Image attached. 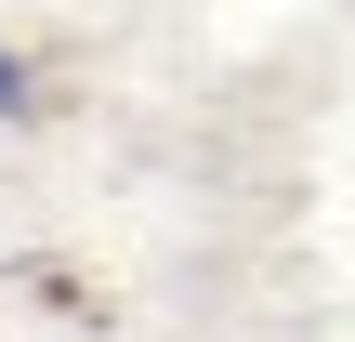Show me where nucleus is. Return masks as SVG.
I'll use <instances>...</instances> for the list:
<instances>
[{"instance_id": "nucleus-1", "label": "nucleus", "mask_w": 355, "mask_h": 342, "mask_svg": "<svg viewBox=\"0 0 355 342\" xmlns=\"http://www.w3.org/2000/svg\"><path fill=\"white\" fill-rule=\"evenodd\" d=\"M26 92H40V79H26V53L0 40V119H26Z\"/></svg>"}]
</instances>
